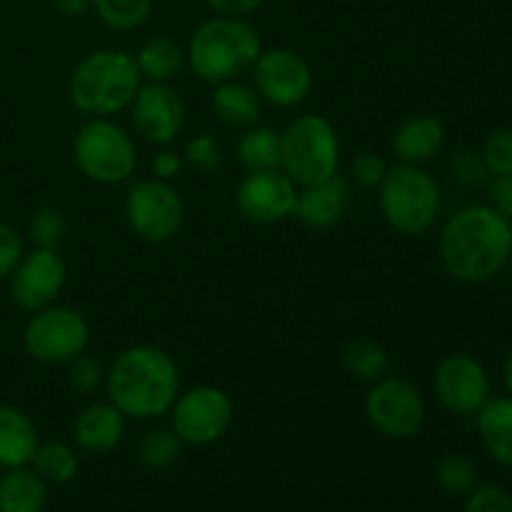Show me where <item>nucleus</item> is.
Returning a JSON list of instances; mask_svg holds the SVG:
<instances>
[{
  "label": "nucleus",
  "mask_w": 512,
  "mask_h": 512,
  "mask_svg": "<svg viewBox=\"0 0 512 512\" xmlns=\"http://www.w3.org/2000/svg\"><path fill=\"white\" fill-rule=\"evenodd\" d=\"M443 268L460 283H488L512 258V223L493 205H468L445 220L438 238Z\"/></svg>",
  "instance_id": "obj_1"
},
{
  "label": "nucleus",
  "mask_w": 512,
  "mask_h": 512,
  "mask_svg": "<svg viewBox=\"0 0 512 512\" xmlns=\"http://www.w3.org/2000/svg\"><path fill=\"white\" fill-rule=\"evenodd\" d=\"M105 393L125 418L158 420L178 400L180 370L163 348L133 345L105 370Z\"/></svg>",
  "instance_id": "obj_2"
},
{
  "label": "nucleus",
  "mask_w": 512,
  "mask_h": 512,
  "mask_svg": "<svg viewBox=\"0 0 512 512\" xmlns=\"http://www.w3.org/2000/svg\"><path fill=\"white\" fill-rule=\"evenodd\" d=\"M260 53H263V40L258 30L245 18H223V15L200 23L185 48L188 68L193 70L195 78L213 88L228 80H238L240 75L253 70Z\"/></svg>",
  "instance_id": "obj_3"
},
{
  "label": "nucleus",
  "mask_w": 512,
  "mask_h": 512,
  "mask_svg": "<svg viewBox=\"0 0 512 512\" xmlns=\"http://www.w3.org/2000/svg\"><path fill=\"white\" fill-rule=\"evenodd\" d=\"M143 78L135 58L125 50L103 48L85 55L68 80V98L83 115L110 118L130 108Z\"/></svg>",
  "instance_id": "obj_4"
},
{
  "label": "nucleus",
  "mask_w": 512,
  "mask_h": 512,
  "mask_svg": "<svg viewBox=\"0 0 512 512\" xmlns=\"http://www.w3.org/2000/svg\"><path fill=\"white\" fill-rule=\"evenodd\" d=\"M340 138L325 115L305 113L280 133V170L298 188L328 180L338 173Z\"/></svg>",
  "instance_id": "obj_5"
},
{
  "label": "nucleus",
  "mask_w": 512,
  "mask_h": 512,
  "mask_svg": "<svg viewBox=\"0 0 512 512\" xmlns=\"http://www.w3.org/2000/svg\"><path fill=\"white\" fill-rule=\"evenodd\" d=\"M380 213L398 235L428 233L440 213V188L423 165L398 163L378 188Z\"/></svg>",
  "instance_id": "obj_6"
},
{
  "label": "nucleus",
  "mask_w": 512,
  "mask_h": 512,
  "mask_svg": "<svg viewBox=\"0 0 512 512\" xmlns=\"http://www.w3.org/2000/svg\"><path fill=\"white\" fill-rule=\"evenodd\" d=\"M73 163L98 185L128 183L138 168V145L123 125L90 118L73 138Z\"/></svg>",
  "instance_id": "obj_7"
},
{
  "label": "nucleus",
  "mask_w": 512,
  "mask_h": 512,
  "mask_svg": "<svg viewBox=\"0 0 512 512\" xmlns=\"http://www.w3.org/2000/svg\"><path fill=\"white\" fill-rule=\"evenodd\" d=\"M90 345V325L80 310L48 305L30 315L23 330V348L43 365H65Z\"/></svg>",
  "instance_id": "obj_8"
},
{
  "label": "nucleus",
  "mask_w": 512,
  "mask_h": 512,
  "mask_svg": "<svg viewBox=\"0 0 512 512\" xmlns=\"http://www.w3.org/2000/svg\"><path fill=\"white\" fill-rule=\"evenodd\" d=\"M125 220L145 243H168L183 228L185 203L168 180L145 178L125 195Z\"/></svg>",
  "instance_id": "obj_9"
},
{
  "label": "nucleus",
  "mask_w": 512,
  "mask_h": 512,
  "mask_svg": "<svg viewBox=\"0 0 512 512\" xmlns=\"http://www.w3.org/2000/svg\"><path fill=\"white\" fill-rule=\"evenodd\" d=\"M365 418L383 438L410 440L425 428V398L410 380L385 375L365 395Z\"/></svg>",
  "instance_id": "obj_10"
},
{
  "label": "nucleus",
  "mask_w": 512,
  "mask_h": 512,
  "mask_svg": "<svg viewBox=\"0 0 512 512\" xmlns=\"http://www.w3.org/2000/svg\"><path fill=\"white\" fill-rule=\"evenodd\" d=\"M170 428L183 445L205 448L223 438L235 418L230 395L215 385H195L178 395L170 408Z\"/></svg>",
  "instance_id": "obj_11"
},
{
  "label": "nucleus",
  "mask_w": 512,
  "mask_h": 512,
  "mask_svg": "<svg viewBox=\"0 0 512 512\" xmlns=\"http://www.w3.org/2000/svg\"><path fill=\"white\" fill-rule=\"evenodd\" d=\"M253 88L273 108H295L313 90V68L290 48H270L253 65Z\"/></svg>",
  "instance_id": "obj_12"
},
{
  "label": "nucleus",
  "mask_w": 512,
  "mask_h": 512,
  "mask_svg": "<svg viewBox=\"0 0 512 512\" xmlns=\"http://www.w3.org/2000/svg\"><path fill=\"white\" fill-rule=\"evenodd\" d=\"M68 280V265L58 250L33 248L23 253L20 263L8 278L10 300L23 313H38L48 305L58 303Z\"/></svg>",
  "instance_id": "obj_13"
},
{
  "label": "nucleus",
  "mask_w": 512,
  "mask_h": 512,
  "mask_svg": "<svg viewBox=\"0 0 512 512\" xmlns=\"http://www.w3.org/2000/svg\"><path fill=\"white\" fill-rule=\"evenodd\" d=\"M435 400L453 415H475L490 398L485 365L468 353L445 355L433 373Z\"/></svg>",
  "instance_id": "obj_14"
},
{
  "label": "nucleus",
  "mask_w": 512,
  "mask_h": 512,
  "mask_svg": "<svg viewBox=\"0 0 512 512\" xmlns=\"http://www.w3.org/2000/svg\"><path fill=\"white\" fill-rule=\"evenodd\" d=\"M133 128L145 143L170 145L185 128V100L170 83H145L130 103Z\"/></svg>",
  "instance_id": "obj_15"
},
{
  "label": "nucleus",
  "mask_w": 512,
  "mask_h": 512,
  "mask_svg": "<svg viewBox=\"0 0 512 512\" xmlns=\"http://www.w3.org/2000/svg\"><path fill=\"white\" fill-rule=\"evenodd\" d=\"M298 185L283 170L248 173L235 190V208L248 223L275 225L293 215Z\"/></svg>",
  "instance_id": "obj_16"
},
{
  "label": "nucleus",
  "mask_w": 512,
  "mask_h": 512,
  "mask_svg": "<svg viewBox=\"0 0 512 512\" xmlns=\"http://www.w3.org/2000/svg\"><path fill=\"white\" fill-rule=\"evenodd\" d=\"M350 203L348 180L343 175H330L328 180L298 188L293 215L310 230H330L345 218Z\"/></svg>",
  "instance_id": "obj_17"
},
{
  "label": "nucleus",
  "mask_w": 512,
  "mask_h": 512,
  "mask_svg": "<svg viewBox=\"0 0 512 512\" xmlns=\"http://www.w3.org/2000/svg\"><path fill=\"white\" fill-rule=\"evenodd\" d=\"M125 420L128 418L110 400L88 405L73 423L75 445L90 455L113 453L125 438Z\"/></svg>",
  "instance_id": "obj_18"
},
{
  "label": "nucleus",
  "mask_w": 512,
  "mask_h": 512,
  "mask_svg": "<svg viewBox=\"0 0 512 512\" xmlns=\"http://www.w3.org/2000/svg\"><path fill=\"white\" fill-rule=\"evenodd\" d=\"M445 125L443 120L430 113H418L405 118L395 128L390 148H393L398 163L425 165L443 150Z\"/></svg>",
  "instance_id": "obj_19"
},
{
  "label": "nucleus",
  "mask_w": 512,
  "mask_h": 512,
  "mask_svg": "<svg viewBox=\"0 0 512 512\" xmlns=\"http://www.w3.org/2000/svg\"><path fill=\"white\" fill-rule=\"evenodd\" d=\"M38 428L15 405H0V470L30 465L38 448Z\"/></svg>",
  "instance_id": "obj_20"
},
{
  "label": "nucleus",
  "mask_w": 512,
  "mask_h": 512,
  "mask_svg": "<svg viewBox=\"0 0 512 512\" xmlns=\"http://www.w3.org/2000/svg\"><path fill=\"white\" fill-rule=\"evenodd\" d=\"M210 105H213L215 118L233 130H248L263 118V98L253 85L243 83V80H228V83L215 85Z\"/></svg>",
  "instance_id": "obj_21"
},
{
  "label": "nucleus",
  "mask_w": 512,
  "mask_h": 512,
  "mask_svg": "<svg viewBox=\"0 0 512 512\" xmlns=\"http://www.w3.org/2000/svg\"><path fill=\"white\" fill-rule=\"evenodd\" d=\"M478 433L490 458L512 470V395L493 398L478 410Z\"/></svg>",
  "instance_id": "obj_22"
},
{
  "label": "nucleus",
  "mask_w": 512,
  "mask_h": 512,
  "mask_svg": "<svg viewBox=\"0 0 512 512\" xmlns=\"http://www.w3.org/2000/svg\"><path fill=\"white\" fill-rule=\"evenodd\" d=\"M48 505V483L28 465L3 470L0 475V512H43Z\"/></svg>",
  "instance_id": "obj_23"
},
{
  "label": "nucleus",
  "mask_w": 512,
  "mask_h": 512,
  "mask_svg": "<svg viewBox=\"0 0 512 512\" xmlns=\"http://www.w3.org/2000/svg\"><path fill=\"white\" fill-rule=\"evenodd\" d=\"M140 78L148 83H170L188 68V55L180 43L170 38H150L133 55Z\"/></svg>",
  "instance_id": "obj_24"
},
{
  "label": "nucleus",
  "mask_w": 512,
  "mask_h": 512,
  "mask_svg": "<svg viewBox=\"0 0 512 512\" xmlns=\"http://www.w3.org/2000/svg\"><path fill=\"white\" fill-rule=\"evenodd\" d=\"M235 155L245 173L280 170V133L268 125H253V128L243 130Z\"/></svg>",
  "instance_id": "obj_25"
},
{
  "label": "nucleus",
  "mask_w": 512,
  "mask_h": 512,
  "mask_svg": "<svg viewBox=\"0 0 512 512\" xmlns=\"http://www.w3.org/2000/svg\"><path fill=\"white\" fill-rule=\"evenodd\" d=\"M343 368L348 375L363 383H375V380L385 378L390 368V355L388 350L380 343L368 338L350 340L343 350Z\"/></svg>",
  "instance_id": "obj_26"
},
{
  "label": "nucleus",
  "mask_w": 512,
  "mask_h": 512,
  "mask_svg": "<svg viewBox=\"0 0 512 512\" xmlns=\"http://www.w3.org/2000/svg\"><path fill=\"white\" fill-rule=\"evenodd\" d=\"M30 465H33V470L45 483L65 485L78 475L80 460L70 445L50 440V443H38Z\"/></svg>",
  "instance_id": "obj_27"
},
{
  "label": "nucleus",
  "mask_w": 512,
  "mask_h": 512,
  "mask_svg": "<svg viewBox=\"0 0 512 512\" xmlns=\"http://www.w3.org/2000/svg\"><path fill=\"white\" fill-rule=\"evenodd\" d=\"M478 478V465L468 455L450 453L435 465V483L445 495H453V498H465L470 490L478 488Z\"/></svg>",
  "instance_id": "obj_28"
},
{
  "label": "nucleus",
  "mask_w": 512,
  "mask_h": 512,
  "mask_svg": "<svg viewBox=\"0 0 512 512\" xmlns=\"http://www.w3.org/2000/svg\"><path fill=\"white\" fill-rule=\"evenodd\" d=\"M183 440L173 433V428H155L143 435L138 445V460L145 470H165L180 458Z\"/></svg>",
  "instance_id": "obj_29"
},
{
  "label": "nucleus",
  "mask_w": 512,
  "mask_h": 512,
  "mask_svg": "<svg viewBox=\"0 0 512 512\" xmlns=\"http://www.w3.org/2000/svg\"><path fill=\"white\" fill-rule=\"evenodd\" d=\"M93 10L108 28L135 30L153 13V0H93Z\"/></svg>",
  "instance_id": "obj_30"
},
{
  "label": "nucleus",
  "mask_w": 512,
  "mask_h": 512,
  "mask_svg": "<svg viewBox=\"0 0 512 512\" xmlns=\"http://www.w3.org/2000/svg\"><path fill=\"white\" fill-rule=\"evenodd\" d=\"M68 233V220L60 213L58 208H38L28 220V238L33 243V248H48L58 250L60 243L65 240Z\"/></svg>",
  "instance_id": "obj_31"
},
{
  "label": "nucleus",
  "mask_w": 512,
  "mask_h": 512,
  "mask_svg": "<svg viewBox=\"0 0 512 512\" xmlns=\"http://www.w3.org/2000/svg\"><path fill=\"white\" fill-rule=\"evenodd\" d=\"M183 158L185 165L190 168L200 170L205 175H220L225 168V158H223V150H220V143L215 140V135L210 133H200L195 138H190L185 143L183 150Z\"/></svg>",
  "instance_id": "obj_32"
},
{
  "label": "nucleus",
  "mask_w": 512,
  "mask_h": 512,
  "mask_svg": "<svg viewBox=\"0 0 512 512\" xmlns=\"http://www.w3.org/2000/svg\"><path fill=\"white\" fill-rule=\"evenodd\" d=\"M488 175H512V125L495 128L480 148Z\"/></svg>",
  "instance_id": "obj_33"
},
{
  "label": "nucleus",
  "mask_w": 512,
  "mask_h": 512,
  "mask_svg": "<svg viewBox=\"0 0 512 512\" xmlns=\"http://www.w3.org/2000/svg\"><path fill=\"white\" fill-rule=\"evenodd\" d=\"M65 378H68V385L75 393L88 395L95 393L100 385H105V370L103 365L95 358H90L88 353H80L65 363Z\"/></svg>",
  "instance_id": "obj_34"
},
{
  "label": "nucleus",
  "mask_w": 512,
  "mask_h": 512,
  "mask_svg": "<svg viewBox=\"0 0 512 512\" xmlns=\"http://www.w3.org/2000/svg\"><path fill=\"white\" fill-rule=\"evenodd\" d=\"M463 512H512V495L503 485H478L465 495Z\"/></svg>",
  "instance_id": "obj_35"
},
{
  "label": "nucleus",
  "mask_w": 512,
  "mask_h": 512,
  "mask_svg": "<svg viewBox=\"0 0 512 512\" xmlns=\"http://www.w3.org/2000/svg\"><path fill=\"white\" fill-rule=\"evenodd\" d=\"M390 165L385 163L383 155L373 153V150H363L360 155H355V160L350 163V178L360 185V188H380V183L388 175Z\"/></svg>",
  "instance_id": "obj_36"
},
{
  "label": "nucleus",
  "mask_w": 512,
  "mask_h": 512,
  "mask_svg": "<svg viewBox=\"0 0 512 512\" xmlns=\"http://www.w3.org/2000/svg\"><path fill=\"white\" fill-rule=\"evenodd\" d=\"M450 178L460 185H480L488 178L483 158L473 150H460L453 160H450Z\"/></svg>",
  "instance_id": "obj_37"
},
{
  "label": "nucleus",
  "mask_w": 512,
  "mask_h": 512,
  "mask_svg": "<svg viewBox=\"0 0 512 512\" xmlns=\"http://www.w3.org/2000/svg\"><path fill=\"white\" fill-rule=\"evenodd\" d=\"M23 253L25 245L18 230L8 223H0V280L10 278V273L20 263Z\"/></svg>",
  "instance_id": "obj_38"
},
{
  "label": "nucleus",
  "mask_w": 512,
  "mask_h": 512,
  "mask_svg": "<svg viewBox=\"0 0 512 512\" xmlns=\"http://www.w3.org/2000/svg\"><path fill=\"white\" fill-rule=\"evenodd\" d=\"M150 168H153V178L170 180L185 168V158H183V153H178V150L163 145V150H160V153H155Z\"/></svg>",
  "instance_id": "obj_39"
},
{
  "label": "nucleus",
  "mask_w": 512,
  "mask_h": 512,
  "mask_svg": "<svg viewBox=\"0 0 512 512\" xmlns=\"http://www.w3.org/2000/svg\"><path fill=\"white\" fill-rule=\"evenodd\" d=\"M488 190L490 205L512 223V175H495Z\"/></svg>",
  "instance_id": "obj_40"
},
{
  "label": "nucleus",
  "mask_w": 512,
  "mask_h": 512,
  "mask_svg": "<svg viewBox=\"0 0 512 512\" xmlns=\"http://www.w3.org/2000/svg\"><path fill=\"white\" fill-rule=\"evenodd\" d=\"M205 3L215 15H223V18H248L265 0H205Z\"/></svg>",
  "instance_id": "obj_41"
},
{
  "label": "nucleus",
  "mask_w": 512,
  "mask_h": 512,
  "mask_svg": "<svg viewBox=\"0 0 512 512\" xmlns=\"http://www.w3.org/2000/svg\"><path fill=\"white\" fill-rule=\"evenodd\" d=\"M50 3H53L55 13H60L63 18H80L93 8V0H50Z\"/></svg>",
  "instance_id": "obj_42"
},
{
  "label": "nucleus",
  "mask_w": 512,
  "mask_h": 512,
  "mask_svg": "<svg viewBox=\"0 0 512 512\" xmlns=\"http://www.w3.org/2000/svg\"><path fill=\"white\" fill-rule=\"evenodd\" d=\"M503 380H505V388L512 395V350L505 355V363H503Z\"/></svg>",
  "instance_id": "obj_43"
},
{
  "label": "nucleus",
  "mask_w": 512,
  "mask_h": 512,
  "mask_svg": "<svg viewBox=\"0 0 512 512\" xmlns=\"http://www.w3.org/2000/svg\"><path fill=\"white\" fill-rule=\"evenodd\" d=\"M510 113H512V103H510Z\"/></svg>",
  "instance_id": "obj_44"
}]
</instances>
